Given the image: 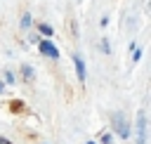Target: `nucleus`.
I'll use <instances>...</instances> for the list:
<instances>
[{"label":"nucleus","instance_id":"obj_9","mask_svg":"<svg viewBox=\"0 0 151 144\" xmlns=\"http://www.w3.org/2000/svg\"><path fill=\"white\" fill-rule=\"evenodd\" d=\"M87 144H94V142H87Z\"/></svg>","mask_w":151,"mask_h":144},{"label":"nucleus","instance_id":"obj_4","mask_svg":"<svg viewBox=\"0 0 151 144\" xmlns=\"http://www.w3.org/2000/svg\"><path fill=\"white\" fill-rule=\"evenodd\" d=\"M73 61H76L78 78H80V83H83V80H85V64H83V57H80V54H73Z\"/></svg>","mask_w":151,"mask_h":144},{"label":"nucleus","instance_id":"obj_1","mask_svg":"<svg viewBox=\"0 0 151 144\" xmlns=\"http://www.w3.org/2000/svg\"><path fill=\"white\" fill-rule=\"evenodd\" d=\"M113 127H116V132L120 137H130V125H127V120H125V116L120 111L113 113Z\"/></svg>","mask_w":151,"mask_h":144},{"label":"nucleus","instance_id":"obj_2","mask_svg":"<svg viewBox=\"0 0 151 144\" xmlns=\"http://www.w3.org/2000/svg\"><path fill=\"white\" fill-rule=\"evenodd\" d=\"M137 144H146V113H137Z\"/></svg>","mask_w":151,"mask_h":144},{"label":"nucleus","instance_id":"obj_7","mask_svg":"<svg viewBox=\"0 0 151 144\" xmlns=\"http://www.w3.org/2000/svg\"><path fill=\"white\" fill-rule=\"evenodd\" d=\"M24 76H26V78H33V71H31V68L26 66V68H24Z\"/></svg>","mask_w":151,"mask_h":144},{"label":"nucleus","instance_id":"obj_5","mask_svg":"<svg viewBox=\"0 0 151 144\" xmlns=\"http://www.w3.org/2000/svg\"><path fill=\"white\" fill-rule=\"evenodd\" d=\"M40 33H42V35H52V33H54V28H52V26H47V24H42V26H40Z\"/></svg>","mask_w":151,"mask_h":144},{"label":"nucleus","instance_id":"obj_8","mask_svg":"<svg viewBox=\"0 0 151 144\" xmlns=\"http://www.w3.org/2000/svg\"><path fill=\"white\" fill-rule=\"evenodd\" d=\"M0 92H2V80H0Z\"/></svg>","mask_w":151,"mask_h":144},{"label":"nucleus","instance_id":"obj_6","mask_svg":"<svg viewBox=\"0 0 151 144\" xmlns=\"http://www.w3.org/2000/svg\"><path fill=\"white\" fill-rule=\"evenodd\" d=\"M21 26H24V28L31 26V14H24V17H21Z\"/></svg>","mask_w":151,"mask_h":144},{"label":"nucleus","instance_id":"obj_3","mask_svg":"<svg viewBox=\"0 0 151 144\" xmlns=\"http://www.w3.org/2000/svg\"><path fill=\"white\" fill-rule=\"evenodd\" d=\"M38 50H40L45 57H52V59H57V57H59V50H57L50 40H40V42H38Z\"/></svg>","mask_w":151,"mask_h":144}]
</instances>
